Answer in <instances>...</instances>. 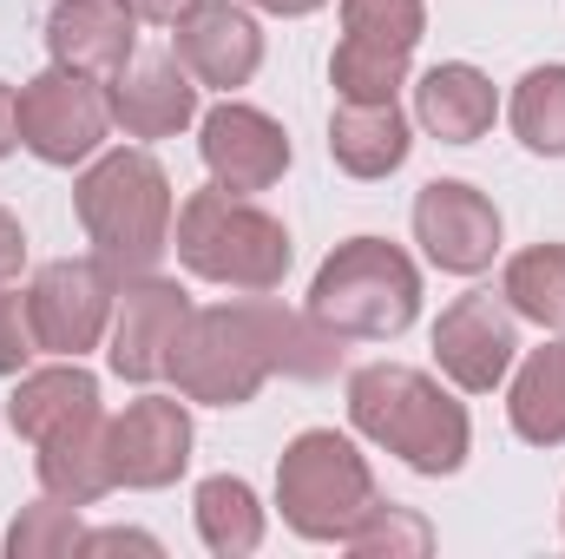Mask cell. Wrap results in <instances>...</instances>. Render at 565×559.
Listing matches in <instances>:
<instances>
[{"mask_svg": "<svg viewBox=\"0 0 565 559\" xmlns=\"http://www.w3.org/2000/svg\"><path fill=\"white\" fill-rule=\"evenodd\" d=\"M342 362V336L322 329L309 309H282L264 296L250 303H211V309H191L178 342H171V362L164 376L178 382L184 402H204V409H244L270 376H302V382H322L335 376Z\"/></svg>", "mask_w": 565, "mask_h": 559, "instance_id": "6da1fadb", "label": "cell"}, {"mask_svg": "<svg viewBox=\"0 0 565 559\" xmlns=\"http://www.w3.org/2000/svg\"><path fill=\"white\" fill-rule=\"evenodd\" d=\"M73 211L113 277H151L171 251V178L139 145L93 158L73 184Z\"/></svg>", "mask_w": 565, "mask_h": 559, "instance_id": "7a4b0ae2", "label": "cell"}, {"mask_svg": "<svg viewBox=\"0 0 565 559\" xmlns=\"http://www.w3.org/2000/svg\"><path fill=\"white\" fill-rule=\"evenodd\" d=\"M349 421L375 447L402 454L415 474H454L467 461V441H473L467 409L434 376L408 369V362H369V369H355L349 376Z\"/></svg>", "mask_w": 565, "mask_h": 559, "instance_id": "3957f363", "label": "cell"}, {"mask_svg": "<svg viewBox=\"0 0 565 559\" xmlns=\"http://www.w3.org/2000/svg\"><path fill=\"white\" fill-rule=\"evenodd\" d=\"M184 271L204 283H231V289H277L289 277V231L282 218H270L264 204H250L244 191H191L178 204V231H171Z\"/></svg>", "mask_w": 565, "mask_h": 559, "instance_id": "277c9868", "label": "cell"}, {"mask_svg": "<svg viewBox=\"0 0 565 559\" xmlns=\"http://www.w3.org/2000/svg\"><path fill=\"white\" fill-rule=\"evenodd\" d=\"M415 309H422V271L388 238L335 244L322 257L316 283H309V316L322 329H335L342 342H355V336L388 342V336H402L415 323Z\"/></svg>", "mask_w": 565, "mask_h": 559, "instance_id": "5b68a950", "label": "cell"}, {"mask_svg": "<svg viewBox=\"0 0 565 559\" xmlns=\"http://www.w3.org/2000/svg\"><path fill=\"white\" fill-rule=\"evenodd\" d=\"M375 474L335 428H302L277 461V507L302 540H349L375 514Z\"/></svg>", "mask_w": 565, "mask_h": 559, "instance_id": "8992f818", "label": "cell"}, {"mask_svg": "<svg viewBox=\"0 0 565 559\" xmlns=\"http://www.w3.org/2000/svg\"><path fill=\"white\" fill-rule=\"evenodd\" d=\"M13 126H20V145L40 158V165H86L99 145H106V93L86 80V73H40L13 93Z\"/></svg>", "mask_w": 565, "mask_h": 559, "instance_id": "52a82bcc", "label": "cell"}, {"mask_svg": "<svg viewBox=\"0 0 565 559\" xmlns=\"http://www.w3.org/2000/svg\"><path fill=\"white\" fill-rule=\"evenodd\" d=\"M119 303V277L106 257H60L26 283V316L46 356H86Z\"/></svg>", "mask_w": 565, "mask_h": 559, "instance_id": "ba28073f", "label": "cell"}, {"mask_svg": "<svg viewBox=\"0 0 565 559\" xmlns=\"http://www.w3.org/2000/svg\"><path fill=\"white\" fill-rule=\"evenodd\" d=\"M513 356H520V323H513L507 296L473 289V296H460V303L440 309V323H434V362H440V376L454 389H467V395L500 389L507 369H513Z\"/></svg>", "mask_w": 565, "mask_h": 559, "instance_id": "9c48e42d", "label": "cell"}, {"mask_svg": "<svg viewBox=\"0 0 565 559\" xmlns=\"http://www.w3.org/2000/svg\"><path fill=\"white\" fill-rule=\"evenodd\" d=\"M415 244L427 251V264L454 277H480L500 257V211L467 178H434L415 198Z\"/></svg>", "mask_w": 565, "mask_h": 559, "instance_id": "30bf717a", "label": "cell"}, {"mask_svg": "<svg viewBox=\"0 0 565 559\" xmlns=\"http://www.w3.org/2000/svg\"><path fill=\"white\" fill-rule=\"evenodd\" d=\"M113 487H171L191 467V415L171 395H139L126 415L106 421Z\"/></svg>", "mask_w": 565, "mask_h": 559, "instance_id": "8fae6325", "label": "cell"}, {"mask_svg": "<svg viewBox=\"0 0 565 559\" xmlns=\"http://www.w3.org/2000/svg\"><path fill=\"white\" fill-rule=\"evenodd\" d=\"M198 151H204L211 184L244 191V198H250V191H270L282 171H289V133H282L270 113L237 106V99H224V106L204 113V126H198Z\"/></svg>", "mask_w": 565, "mask_h": 559, "instance_id": "7c38bea8", "label": "cell"}, {"mask_svg": "<svg viewBox=\"0 0 565 559\" xmlns=\"http://www.w3.org/2000/svg\"><path fill=\"white\" fill-rule=\"evenodd\" d=\"M184 316H191V296L171 277H158V271L151 277H126L119 303H113V349H106L113 369L126 382H158L164 362H171V342H178Z\"/></svg>", "mask_w": 565, "mask_h": 559, "instance_id": "4fadbf2b", "label": "cell"}, {"mask_svg": "<svg viewBox=\"0 0 565 559\" xmlns=\"http://www.w3.org/2000/svg\"><path fill=\"white\" fill-rule=\"evenodd\" d=\"M178 60L198 86H217V93H237L250 86V73L264 66V27L237 7V0H198L184 20H178Z\"/></svg>", "mask_w": 565, "mask_h": 559, "instance_id": "5bb4252c", "label": "cell"}, {"mask_svg": "<svg viewBox=\"0 0 565 559\" xmlns=\"http://www.w3.org/2000/svg\"><path fill=\"white\" fill-rule=\"evenodd\" d=\"M132 46H139V13L126 0H60L46 13V53L66 73L113 80L132 66Z\"/></svg>", "mask_w": 565, "mask_h": 559, "instance_id": "9a60e30c", "label": "cell"}, {"mask_svg": "<svg viewBox=\"0 0 565 559\" xmlns=\"http://www.w3.org/2000/svg\"><path fill=\"white\" fill-rule=\"evenodd\" d=\"M106 113L126 126V139H171L198 119V86L178 53H151V60H132L126 73H113Z\"/></svg>", "mask_w": 565, "mask_h": 559, "instance_id": "2e32d148", "label": "cell"}, {"mask_svg": "<svg viewBox=\"0 0 565 559\" xmlns=\"http://www.w3.org/2000/svg\"><path fill=\"white\" fill-rule=\"evenodd\" d=\"M7 415H13V434H26V441L40 447L46 434H66V428H79V421H99L106 409H99L93 369H79V356H66V362H53V369L20 376Z\"/></svg>", "mask_w": 565, "mask_h": 559, "instance_id": "e0dca14e", "label": "cell"}, {"mask_svg": "<svg viewBox=\"0 0 565 559\" xmlns=\"http://www.w3.org/2000/svg\"><path fill=\"white\" fill-rule=\"evenodd\" d=\"M500 99H493V80L467 60H447V66H427L422 86H415V119L440 145H473L493 126Z\"/></svg>", "mask_w": 565, "mask_h": 559, "instance_id": "ac0fdd59", "label": "cell"}, {"mask_svg": "<svg viewBox=\"0 0 565 559\" xmlns=\"http://www.w3.org/2000/svg\"><path fill=\"white\" fill-rule=\"evenodd\" d=\"M329 158L349 178H388V171H402V158H408V119H402V106L395 99H382V106L342 99L335 119H329Z\"/></svg>", "mask_w": 565, "mask_h": 559, "instance_id": "d6986e66", "label": "cell"}, {"mask_svg": "<svg viewBox=\"0 0 565 559\" xmlns=\"http://www.w3.org/2000/svg\"><path fill=\"white\" fill-rule=\"evenodd\" d=\"M40 487L66 507H93L99 494H113V461H106V415L79 421L66 434L40 441Z\"/></svg>", "mask_w": 565, "mask_h": 559, "instance_id": "ffe728a7", "label": "cell"}, {"mask_svg": "<svg viewBox=\"0 0 565 559\" xmlns=\"http://www.w3.org/2000/svg\"><path fill=\"white\" fill-rule=\"evenodd\" d=\"M507 415H513V434L533 441V447H559L565 441V342H546V349H533L520 362Z\"/></svg>", "mask_w": 565, "mask_h": 559, "instance_id": "44dd1931", "label": "cell"}, {"mask_svg": "<svg viewBox=\"0 0 565 559\" xmlns=\"http://www.w3.org/2000/svg\"><path fill=\"white\" fill-rule=\"evenodd\" d=\"M191 514H198V534L217 559H244L264 547V507H257L250 481H237V474H211L198 487Z\"/></svg>", "mask_w": 565, "mask_h": 559, "instance_id": "7402d4cb", "label": "cell"}, {"mask_svg": "<svg viewBox=\"0 0 565 559\" xmlns=\"http://www.w3.org/2000/svg\"><path fill=\"white\" fill-rule=\"evenodd\" d=\"M408 46H388V40H362V33H342L335 60H329V86L335 99H355V106H382L395 99V86L408 80Z\"/></svg>", "mask_w": 565, "mask_h": 559, "instance_id": "603a6c76", "label": "cell"}, {"mask_svg": "<svg viewBox=\"0 0 565 559\" xmlns=\"http://www.w3.org/2000/svg\"><path fill=\"white\" fill-rule=\"evenodd\" d=\"M500 296L513 303V316L540 323V329H565V244H533L507 264Z\"/></svg>", "mask_w": 565, "mask_h": 559, "instance_id": "cb8c5ba5", "label": "cell"}, {"mask_svg": "<svg viewBox=\"0 0 565 559\" xmlns=\"http://www.w3.org/2000/svg\"><path fill=\"white\" fill-rule=\"evenodd\" d=\"M513 133L540 158H565V66H533L513 86Z\"/></svg>", "mask_w": 565, "mask_h": 559, "instance_id": "d4e9b609", "label": "cell"}, {"mask_svg": "<svg viewBox=\"0 0 565 559\" xmlns=\"http://www.w3.org/2000/svg\"><path fill=\"white\" fill-rule=\"evenodd\" d=\"M79 540H86L79 507H66L53 494L40 507H20V520L7 527V553L13 559H66V553H79Z\"/></svg>", "mask_w": 565, "mask_h": 559, "instance_id": "484cf974", "label": "cell"}, {"mask_svg": "<svg viewBox=\"0 0 565 559\" xmlns=\"http://www.w3.org/2000/svg\"><path fill=\"white\" fill-rule=\"evenodd\" d=\"M349 553H362V559H395V553H427L434 547V534H427V520L422 514H408V507H395V500H375V514L342 540Z\"/></svg>", "mask_w": 565, "mask_h": 559, "instance_id": "4316f807", "label": "cell"}, {"mask_svg": "<svg viewBox=\"0 0 565 559\" xmlns=\"http://www.w3.org/2000/svg\"><path fill=\"white\" fill-rule=\"evenodd\" d=\"M342 33H362V40H388V46H422L427 13L422 0H342Z\"/></svg>", "mask_w": 565, "mask_h": 559, "instance_id": "83f0119b", "label": "cell"}, {"mask_svg": "<svg viewBox=\"0 0 565 559\" xmlns=\"http://www.w3.org/2000/svg\"><path fill=\"white\" fill-rule=\"evenodd\" d=\"M26 356H40V336H33V316H26V296L7 283L0 289V376H20Z\"/></svg>", "mask_w": 565, "mask_h": 559, "instance_id": "f1b7e54d", "label": "cell"}, {"mask_svg": "<svg viewBox=\"0 0 565 559\" xmlns=\"http://www.w3.org/2000/svg\"><path fill=\"white\" fill-rule=\"evenodd\" d=\"M20 264H26V231H20L13 211H0V289L20 277Z\"/></svg>", "mask_w": 565, "mask_h": 559, "instance_id": "f546056e", "label": "cell"}, {"mask_svg": "<svg viewBox=\"0 0 565 559\" xmlns=\"http://www.w3.org/2000/svg\"><path fill=\"white\" fill-rule=\"evenodd\" d=\"M79 553H158L151 534H132V527H113V534H86Z\"/></svg>", "mask_w": 565, "mask_h": 559, "instance_id": "4dcf8cb0", "label": "cell"}, {"mask_svg": "<svg viewBox=\"0 0 565 559\" xmlns=\"http://www.w3.org/2000/svg\"><path fill=\"white\" fill-rule=\"evenodd\" d=\"M126 7H132L139 20H151V27H178V20H184L198 0H126Z\"/></svg>", "mask_w": 565, "mask_h": 559, "instance_id": "1f68e13d", "label": "cell"}, {"mask_svg": "<svg viewBox=\"0 0 565 559\" xmlns=\"http://www.w3.org/2000/svg\"><path fill=\"white\" fill-rule=\"evenodd\" d=\"M20 145V126H13V86H0V158Z\"/></svg>", "mask_w": 565, "mask_h": 559, "instance_id": "d6a6232c", "label": "cell"}, {"mask_svg": "<svg viewBox=\"0 0 565 559\" xmlns=\"http://www.w3.org/2000/svg\"><path fill=\"white\" fill-rule=\"evenodd\" d=\"M250 7H264V13H316V7H329V0H250Z\"/></svg>", "mask_w": 565, "mask_h": 559, "instance_id": "836d02e7", "label": "cell"}]
</instances>
